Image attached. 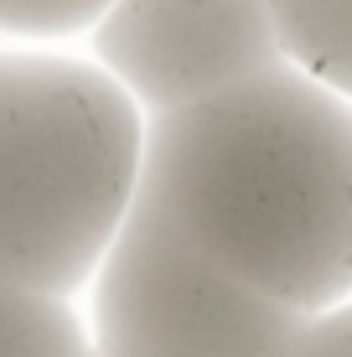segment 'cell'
Listing matches in <instances>:
<instances>
[{"instance_id":"cell-7","label":"cell","mask_w":352,"mask_h":357,"mask_svg":"<svg viewBox=\"0 0 352 357\" xmlns=\"http://www.w3.org/2000/svg\"><path fill=\"white\" fill-rule=\"evenodd\" d=\"M109 6L114 0H0V47L68 52V42H89Z\"/></svg>"},{"instance_id":"cell-6","label":"cell","mask_w":352,"mask_h":357,"mask_svg":"<svg viewBox=\"0 0 352 357\" xmlns=\"http://www.w3.org/2000/svg\"><path fill=\"white\" fill-rule=\"evenodd\" d=\"M0 357H93L83 301L0 285Z\"/></svg>"},{"instance_id":"cell-8","label":"cell","mask_w":352,"mask_h":357,"mask_svg":"<svg viewBox=\"0 0 352 357\" xmlns=\"http://www.w3.org/2000/svg\"><path fill=\"white\" fill-rule=\"evenodd\" d=\"M296 357H352V301L326 316H311Z\"/></svg>"},{"instance_id":"cell-1","label":"cell","mask_w":352,"mask_h":357,"mask_svg":"<svg viewBox=\"0 0 352 357\" xmlns=\"http://www.w3.org/2000/svg\"><path fill=\"white\" fill-rule=\"evenodd\" d=\"M140 202L300 316L352 301V104L285 63L145 119Z\"/></svg>"},{"instance_id":"cell-3","label":"cell","mask_w":352,"mask_h":357,"mask_svg":"<svg viewBox=\"0 0 352 357\" xmlns=\"http://www.w3.org/2000/svg\"><path fill=\"white\" fill-rule=\"evenodd\" d=\"M93 357H296L311 316L238 285L135 202L83 290Z\"/></svg>"},{"instance_id":"cell-5","label":"cell","mask_w":352,"mask_h":357,"mask_svg":"<svg viewBox=\"0 0 352 357\" xmlns=\"http://www.w3.org/2000/svg\"><path fill=\"white\" fill-rule=\"evenodd\" d=\"M280 63L352 104V0H264Z\"/></svg>"},{"instance_id":"cell-4","label":"cell","mask_w":352,"mask_h":357,"mask_svg":"<svg viewBox=\"0 0 352 357\" xmlns=\"http://www.w3.org/2000/svg\"><path fill=\"white\" fill-rule=\"evenodd\" d=\"M83 47L145 119L181 114L280 68L264 0H114Z\"/></svg>"},{"instance_id":"cell-2","label":"cell","mask_w":352,"mask_h":357,"mask_svg":"<svg viewBox=\"0 0 352 357\" xmlns=\"http://www.w3.org/2000/svg\"><path fill=\"white\" fill-rule=\"evenodd\" d=\"M140 171L145 114L89 57L0 47V285L83 301Z\"/></svg>"}]
</instances>
